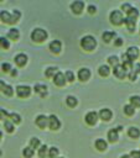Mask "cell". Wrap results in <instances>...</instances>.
I'll use <instances>...</instances> for the list:
<instances>
[{
    "label": "cell",
    "instance_id": "d6a6232c",
    "mask_svg": "<svg viewBox=\"0 0 140 158\" xmlns=\"http://www.w3.org/2000/svg\"><path fill=\"white\" fill-rule=\"evenodd\" d=\"M47 151H48V147H47L46 144L41 146V147L38 148V156H40V158H45V157L47 156Z\"/></svg>",
    "mask_w": 140,
    "mask_h": 158
},
{
    "label": "cell",
    "instance_id": "8992f818",
    "mask_svg": "<svg viewBox=\"0 0 140 158\" xmlns=\"http://www.w3.org/2000/svg\"><path fill=\"white\" fill-rule=\"evenodd\" d=\"M48 48H50V51H51L52 53L57 54V53H59L61 49H62V43H61V41H58V40H53V41L50 42Z\"/></svg>",
    "mask_w": 140,
    "mask_h": 158
},
{
    "label": "cell",
    "instance_id": "9c48e42d",
    "mask_svg": "<svg viewBox=\"0 0 140 158\" xmlns=\"http://www.w3.org/2000/svg\"><path fill=\"white\" fill-rule=\"evenodd\" d=\"M113 73H114V75L116 77V78H119V79H123V78H125L126 77V69L123 67V65H116V67H114L113 68Z\"/></svg>",
    "mask_w": 140,
    "mask_h": 158
},
{
    "label": "cell",
    "instance_id": "5bb4252c",
    "mask_svg": "<svg viewBox=\"0 0 140 158\" xmlns=\"http://www.w3.org/2000/svg\"><path fill=\"white\" fill-rule=\"evenodd\" d=\"M121 62H123V67H124L126 70H128V69H130V70L133 69V67H134V65H133V60L128 57L126 53H123V56H121Z\"/></svg>",
    "mask_w": 140,
    "mask_h": 158
},
{
    "label": "cell",
    "instance_id": "681fc988",
    "mask_svg": "<svg viewBox=\"0 0 140 158\" xmlns=\"http://www.w3.org/2000/svg\"><path fill=\"white\" fill-rule=\"evenodd\" d=\"M11 75H12V77H16V75H17V70H16V69H14V70L11 72Z\"/></svg>",
    "mask_w": 140,
    "mask_h": 158
},
{
    "label": "cell",
    "instance_id": "b9f144b4",
    "mask_svg": "<svg viewBox=\"0 0 140 158\" xmlns=\"http://www.w3.org/2000/svg\"><path fill=\"white\" fill-rule=\"evenodd\" d=\"M20 16H21V14H20V11H19V10H14V11H12V19H14V22L19 21Z\"/></svg>",
    "mask_w": 140,
    "mask_h": 158
},
{
    "label": "cell",
    "instance_id": "f6af8a7d",
    "mask_svg": "<svg viewBox=\"0 0 140 158\" xmlns=\"http://www.w3.org/2000/svg\"><path fill=\"white\" fill-rule=\"evenodd\" d=\"M130 157L131 158H140V151H131Z\"/></svg>",
    "mask_w": 140,
    "mask_h": 158
},
{
    "label": "cell",
    "instance_id": "ee69618b",
    "mask_svg": "<svg viewBox=\"0 0 140 158\" xmlns=\"http://www.w3.org/2000/svg\"><path fill=\"white\" fill-rule=\"evenodd\" d=\"M1 69H2V72H9L11 69V65L9 63H2L1 64Z\"/></svg>",
    "mask_w": 140,
    "mask_h": 158
},
{
    "label": "cell",
    "instance_id": "277c9868",
    "mask_svg": "<svg viewBox=\"0 0 140 158\" xmlns=\"http://www.w3.org/2000/svg\"><path fill=\"white\" fill-rule=\"evenodd\" d=\"M16 93L20 98H27L31 94V88L28 85H19L16 88Z\"/></svg>",
    "mask_w": 140,
    "mask_h": 158
},
{
    "label": "cell",
    "instance_id": "f1b7e54d",
    "mask_svg": "<svg viewBox=\"0 0 140 158\" xmlns=\"http://www.w3.org/2000/svg\"><path fill=\"white\" fill-rule=\"evenodd\" d=\"M129 100L134 107H140V96L139 95H133V96H130Z\"/></svg>",
    "mask_w": 140,
    "mask_h": 158
},
{
    "label": "cell",
    "instance_id": "816d5d0a",
    "mask_svg": "<svg viewBox=\"0 0 140 158\" xmlns=\"http://www.w3.org/2000/svg\"><path fill=\"white\" fill-rule=\"evenodd\" d=\"M57 158H63V157H57Z\"/></svg>",
    "mask_w": 140,
    "mask_h": 158
},
{
    "label": "cell",
    "instance_id": "e0dca14e",
    "mask_svg": "<svg viewBox=\"0 0 140 158\" xmlns=\"http://www.w3.org/2000/svg\"><path fill=\"white\" fill-rule=\"evenodd\" d=\"M126 54H128V57H129L131 60H133V59H136L138 56H139V49H138L136 47H129L128 51H126Z\"/></svg>",
    "mask_w": 140,
    "mask_h": 158
},
{
    "label": "cell",
    "instance_id": "4dcf8cb0",
    "mask_svg": "<svg viewBox=\"0 0 140 158\" xmlns=\"http://www.w3.org/2000/svg\"><path fill=\"white\" fill-rule=\"evenodd\" d=\"M124 112L128 115V116H131L134 112H135V109L131 104H128V105H124Z\"/></svg>",
    "mask_w": 140,
    "mask_h": 158
},
{
    "label": "cell",
    "instance_id": "6da1fadb",
    "mask_svg": "<svg viewBox=\"0 0 140 158\" xmlns=\"http://www.w3.org/2000/svg\"><path fill=\"white\" fill-rule=\"evenodd\" d=\"M95 46H97V41H95V38L93 36L87 35V36L82 37V40H81V47L83 49H85V51H93L95 48Z\"/></svg>",
    "mask_w": 140,
    "mask_h": 158
},
{
    "label": "cell",
    "instance_id": "7a4b0ae2",
    "mask_svg": "<svg viewBox=\"0 0 140 158\" xmlns=\"http://www.w3.org/2000/svg\"><path fill=\"white\" fill-rule=\"evenodd\" d=\"M46 38H47L46 30H43V28H35V30H32V32H31V40L33 42L40 43V42H43Z\"/></svg>",
    "mask_w": 140,
    "mask_h": 158
},
{
    "label": "cell",
    "instance_id": "4fadbf2b",
    "mask_svg": "<svg viewBox=\"0 0 140 158\" xmlns=\"http://www.w3.org/2000/svg\"><path fill=\"white\" fill-rule=\"evenodd\" d=\"M36 125L40 128H45L46 126H48V117L45 115H38L36 117Z\"/></svg>",
    "mask_w": 140,
    "mask_h": 158
},
{
    "label": "cell",
    "instance_id": "c3c4849f",
    "mask_svg": "<svg viewBox=\"0 0 140 158\" xmlns=\"http://www.w3.org/2000/svg\"><path fill=\"white\" fill-rule=\"evenodd\" d=\"M133 69H134L136 73H140V63H135L134 67H133Z\"/></svg>",
    "mask_w": 140,
    "mask_h": 158
},
{
    "label": "cell",
    "instance_id": "7c38bea8",
    "mask_svg": "<svg viewBox=\"0 0 140 158\" xmlns=\"http://www.w3.org/2000/svg\"><path fill=\"white\" fill-rule=\"evenodd\" d=\"M14 60H15V63H16L19 67H22V65H25V64L27 63V56H26L25 53H19V54L15 56Z\"/></svg>",
    "mask_w": 140,
    "mask_h": 158
},
{
    "label": "cell",
    "instance_id": "484cf974",
    "mask_svg": "<svg viewBox=\"0 0 140 158\" xmlns=\"http://www.w3.org/2000/svg\"><path fill=\"white\" fill-rule=\"evenodd\" d=\"M66 102H67V105H68L69 107H74V106L77 105L78 100H77L76 96H73V95H68V96L66 98Z\"/></svg>",
    "mask_w": 140,
    "mask_h": 158
},
{
    "label": "cell",
    "instance_id": "d590c367",
    "mask_svg": "<svg viewBox=\"0 0 140 158\" xmlns=\"http://www.w3.org/2000/svg\"><path fill=\"white\" fill-rule=\"evenodd\" d=\"M48 156H50V158H57V156H58V148H56V147L48 148Z\"/></svg>",
    "mask_w": 140,
    "mask_h": 158
},
{
    "label": "cell",
    "instance_id": "cb8c5ba5",
    "mask_svg": "<svg viewBox=\"0 0 140 158\" xmlns=\"http://www.w3.org/2000/svg\"><path fill=\"white\" fill-rule=\"evenodd\" d=\"M95 148H97L98 151H100V152L105 151V149H107V142H105L104 139H102V138H98V139L95 141Z\"/></svg>",
    "mask_w": 140,
    "mask_h": 158
},
{
    "label": "cell",
    "instance_id": "7bdbcfd3",
    "mask_svg": "<svg viewBox=\"0 0 140 158\" xmlns=\"http://www.w3.org/2000/svg\"><path fill=\"white\" fill-rule=\"evenodd\" d=\"M136 74H138V73H136L134 69H131V70H130V73H129V79H130L131 81H134V80L136 79Z\"/></svg>",
    "mask_w": 140,
    "mask_h": 158
},
{
    "label": "cell",
    "instance_id": "ffe728a7",
    "mask_svg": "<svg viewBox=\"0 0 140 158\" xmlns=\"http://www.w3.org/2000/svg\"><path fill=\"white\" fill-rule=\"evenodd\" d=\"M124 23L126 25V27H128V30L130 32H133L135 30V20H133V19L126 16V17H124Z\"/></svg>",
    "mask_w": 140,
    "mask_h": 158
},
{
    "label": "cell",
    "instance_id": "44dd1931",
    "mask_svg": "<svg viewBox=\"0 0 140 158\" xmlns=\"http://www.w3.org/2000/svg\"><path fill=\"white\" fill-rule=\"evenodd\" d=\"M128 135H129V137H131V138H138V137L140 136V130H139L138 127L131 126V127L128 128Z\"/></svg>",
    "mask_w": 140,
    "mask_h": 158
},
{
    "label": "cell",
    "instance_id": "bcb514c9",
    "mask_svg": "<svg viewBox=\"0 0 140 158\" xmlns=\"http://www.w3.org/2000/svg\"><path fill=\"white\" fill-rule=\"evenodd\" d=\"M95 11H97V7H95L94 5H89V6H88V12H89V14H94Z\"/></svg>",
    "mask_w": 140,
    "mask_h": 158
},
{
    "label": "cell",
    "instance_id": "ba28073f",
    "mask_svg": "<svg viewBox=\"0 0 140 158\" xmlns=\"http://www.w3.org/2000/svg\"><path fill=\"white\" fill-rule=\"evenodd\" d=\"M83 7H84V2L81 1V0L73 1V2L71 4V10H72V12H73V14H77V15L82 12Z\"/></svg>",
    "mask_w": 140,
    "mask_h": 158
},
{
    "label": "cell",
    "instance_id": "3957f363",
    "mask_svg": "<svg viewBox=\"0 0 140 158\" xmlns=\"http://www.w3.org/2000/svg\"><path fill=\"white\" fill-rule=\"evenodd\" d=\"M109 20H110V22H112L113 25H115V26L121 25V23L124 22V17H123L121 11H119V10H113V11L110 12V15H109Z\"/></svg>",
    "mask_w": 140,
    "mask_h": 158
},
{
    "label": "cell",
    "instance_id": "f35d334b",
    "mask_svg": "<svg viewBox=\"0 0 140 158\" xmlns=\"http://www.w3.org/2000/svg\"><path fill=\"white\" fill-rule=\"evenodd\" d=\"M0 43H1V47L4 48V49H7L9 48V46H10V43H9V41L2 36L1 38H0Z\"/></svg>",
    "mask_w": 140,
    "mask_h": 158
},
{
    "label": "cell",
    "instance_id": "836d02e7",
    "mask_svg": "<svg viewBox=\"0 0 140 158\" xmlns=\"http://www.w3.org/2000/svg\"><path fill=\"white\" fill-rule=\"evenodd\" d=\"M138 16H139V11H138L136 7H133V9L128 12V17H130V19H133V20H136Z\"/></svg>",
    "mask_w": 140,
    "mask_h": 158
},
{
    "label": "cell",
    "instance_id": "f907efd6",
    "mask_svg": "<svg viewBox=\"0 0 140 158\" xmlns=\"http://www.w3.org/2000/svg\"><path fill=\"white\" fill-rule=\"evenodd\" d=\"M120 158H131V157H130V154H124V156H121Z\"/></svg>",
    "mask_w": 140,
    "mask_h": 158
},
{
    "label": "cell",
    "instance_id": "4316f807",
    "mask_svg": "<svg viewBox=\"0 0 140 158\" xmlns=\"http://www.w3.org/2000/svg\"><path fill=\"white\" fill-rule=\"evenodd\" d=\"M19 36H20V33H19L17 28H10L9 32H7V37L11 38V40H17Z\"/></svg>",
    "mask_w": 140,
    "mask_h": 158
},
{
    "label": "cell",
    "instance_id": "1f68e13d",
    "mask_svg": "<svg viewBox=\"0 0 140 158\" xmlns=\"http://www.w3.org/2000/svg\"><path fill=\"white\" fill-rule=\"evenodd\" d=\"M9 118H11V121L15 122V123H20V122H21V116H20L19 114H16V112L9 114Z\"/></svg>",
    "mask_w": 140,
    "mask_h": 158
},
{
    "label": "cell",
    "instance_id": "74e56055",
    "mask_svg": "<svg viewBox=\"0 0 140 158\" xmlns=\"http://www.w3.org/2000/svg\"><path fill=\"white\" fill-rule=\"evenodd\" d=\"M4 128H5L7 132H12V131H14V125H12V122H10L9 120H6V121L4 122Z\"/></svg>",
    "mask_w": 140,
    "mask_h": 158
},
{
    "label": "cell",
    "instance_id": "e575fe53",
    "mask_svg": "<svg viewBox=\"0 0 140 158\" xmlns=\"http://www.w3.org/2000/svg\"><path fill=\"white\" fill-rule=\"evenodd\" d=\"M108 63L112 64L113 67H116V65H119V58L116 56H110L108 58Z\"/></svg>",
    "mask_w": 140,
    "mask_h": 158
},
{
    "label": "cell",
    "instance_id": "d4e9b609",
    "mask_svg": "<svg viewBox=\"0 0 140 158\" xmlns=\"http://www.w3.org/2000/svg\"><path fill=\"white\" fill-rule=\"evenodd\" d=\"M98 73H99V75H102V77H108V74L110 73V69H109V67H108L107 64H102V65L99 67V69H98Z\"/></svg>",
    "mask_w": 140,
    "mask_h": 158
},
{
    "label": "cell",
    "instance_id": "7dc6e473",
    "mask_svg": "<svg viewBox=\"0 0 140 158\" xmlns=\"http://www.w3.org/2000/svg\"><path fill=\"white\" fill-rule=\"evenodd\" d=\"M114 44L116 46V47H119V46H121L123 44V38H120V37H118L115 41H114Z\"/></svg>",
    "mask_w": 140,
    "mask_h": 158
},
{
    "label": "cell",
    "instance_id": "83f0119b",
    "mask_svg": "<svg viewBox=\"0 0 140 158\" xmlns=\"http://www.w3.org/2000/svg\"><path fill=\"white\" fill-rule=\"evenodd\" d=\"M57 74V68L56 67H48L47 69H46V72H45V75L47 77V78H53L55 75Z\"/></svg>",
    "mask_w": 140,
    "mask_h": 158
},
{
    "label": "cell",
    "instance_id": "ab89813d",
    "mask_svg": "<svg viewBox=\"0 0 140 158\" xmlns=\"http://www.w3.org/2000/svg\"><path fill=\"white\" fill-rule=\"evenodd\" d=\"M66 79H67V81H73V80H74V74H73V72L67 70V72H66Z\"/></svg>",
    "mask_w": 140,
    "mask_h": 158
},
{
    "label": "cell",
    "instance_id": "5b68a950",
    "mask_svg": "<svg viewBox=\"0 0 140 158\" xmlns=\"http://www.w3.org/2000/svg\"><path fill=\"white\" fill-rule=\"evenodd\" d=\"M59 126H61V122H59L58 117H57L56 115H50V116H48V127H50L51 130L56 131V130L59 128Z\"/></svg>",
    "mask_w": 140,
    "mask_h": 158
},
{
    "label": "cell",
    "instance_id": "30bf717a",
    "mask_svg": "<svg viewBox=\"0 0 140 158\" xmlns=\"http://www.w3.org/2000/svg\"><path fill=\"white\" fill-rule=\"evenodd\" d=\"M66 81H67V79H66V74H63L62 72H57V74L53 77V83H55L56 85H58V86L64 85Z\"/></svg>",
    "mask_w": 140,
    "mask_h": 158
},
{
    "label": "cell",
    "instance_id": "8d00e7d4",
    "mask_svg": "<svg viewBox=\"0 0 140 158\" xmlns=\"http://www.w3.org/2000/svg\"><path fill=\"white\" fill-rule=\"evenodd\" d=\"M30 147H32V148H38V147H40V139H38L37 137H32V138L30 139Z\"/></svg>",
    "mask_w": 140,
    "mask_h": 158
},
{
    "label": "cell",
    "instance_id": "603a6c76",
    "mask_svg": "<svg viewBox=\"0 0 140 158\" xmlns=\"http://www.w3.org/2000/svg\"><path fill=\"white\" fill-rule=\"evenodd\" d=\"M115 32L114 31H104V33L102 35V37H103V41L104 42H110V40H113V37H115Z\"/></svg>",
    "mask_w": 140,
    "mask_h": 158
},
{
    "label": "cell",
    "instance_id": "52a82bcc",
    "mask_svg": "<svg viewBox=\"0 0 140 158\" xmlns=\"http://www.w3.org/2000/svg\"><path fill=\"white\" fill-rule=\"evenodd\" d=\"M98 115L99 114H97L95 111H89V112H87L84 120H85V122L88 125H95L97 121H98Z\"/></svg>",
    "mask_w": 140,
    "mask_h": 158
},
{
    "label": "cell",
    "instance_id": "ac0fdd59",
    "mask_svg": "<svg viewBox=\"0 0 140 158\" xmlns=\"http://www.w3.org/2000/svg\"><path fill=\"white\" fill-rule=\"evenodd\" d=\"M1 91H2L5 95H7V96H11V95L14 94V89H12V86L5 84L4 81H1Z\"/></svg>",
    "mask_w": 140,
    "mask_h": 158
},
{
    "label": "cell",
    "instance_id": "9a60e30c",
    "mask_svg": "<svg viewBox=\"0 0 140 158\" xmlns=\"http://www.w3.org/2000/svg\"><path fill=\"white\" fill-rule=\"evenodd\" d=\"M112 116H113V112L110 111V109H102L100 111H99V117L103 120V121H109L110 118H112Z\"/></svg>",
    "mask_w": 140,
    "mask_h": 158
},
{
    "label": "cell",
    "instance_id": "8fae6325",
    "mask_svg": "<svg viewBox=\"0 0 140 158\" xmlns=\"http://www.w3.org/2000/svg\"><path fill=\"white\" fill-rule=\"evenodd\" d=\"M90 77V70L88 68H81L78 70V79L82 81H87Z\"/></svg>",
    "mask_w": 140,
    "mask_h": 158
},
{
    "label": "cell",
    "instance_id": "7402d4cb",
    "mask_svg": "<svg viewBox=\"0 0 140 158\" xmlns=\"http://www.w3.org/2000/svg\"><path fill=\"white\" fill-rule=\"evenodd\" d=\"M118 130L116 128H112V130H109V132H108V139L110 141V142H116L118 141Z\"/></svg>",
    "mask_w": 140,
    "mask_h": 158
},
{
    "label": "cell",
    "instance_id": "f546056e",
    "mask_svg": "<svg viewBox=\"0 0 140 158\" xmlns=\"http://www.w3.org/2000/svg\"><path fill=\"white\" fill-rule=\"evenodd\" d=\"M22 154L25 158H31L33 156V148L32 147H25L22 149Z\"/></svg>",
    "mask_w": 140,
    "mask_h": 158
},
{
    "label": "cell",
    "instance_id": "d6986e66",
    "mask_svg": "<svg viewBox=\"0 0 140 158\" xmlns=\"http://www.w3.org/2000/svg\"><path fill=\"white\" fill-rule=\"evenodd\" d=\"M35 91L37 93V94H40L41 96H45L46 94H47V86L46 85H43V84H35Z\"/></svg>",
    "mask_w": 140,
    "mask_h": 158
},
{
    "label": "cell",
    "instance_id": "2e32d148",
    "mask_svg": "<svg viewBox=\"0 0 140 158\" xmlns=\"http://www.w3.org/2000/svg\"><path fill=\"white\" fill-rule=\"evenodd\" d=\"M0 17H1V21L5 22V23H14V19H12V15L5 10H2L0 12Z\"/></svg>",
    "mask_w": 140,
    "mask_h": 158
},
{
    "label": "cell",
    "instance_id": "60d3db41",
    "mask_svg": "<svg viewBox=\"0 0 140 158\" xmlns=\"http://www.w3.org/2000/svg\"><path fill=\"white\" fill-rule=\"evenodd\" d=\"M131 9H133V6H131L130 4H128V2H124V4L121 5V10H123V11H125L126 14H128V12H129Z\"/></svg>",
    "mask_w": 140,
    "mask_h": 158
}]
</instances>
